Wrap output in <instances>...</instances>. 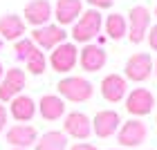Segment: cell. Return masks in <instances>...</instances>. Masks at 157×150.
I'll use <instances>...</instances> for the list:
<instances>
[{"mask_svg":"<svg viewBox=\"0 0 157 150\" xmlns=\"http://www.w3.org/2000/svg\"><path fill=\"white\" fill-rule=\"evenodd\" d=\"M7 144L11 148H18V150H27L36 144L38 139V130L34 128L32 123H13L5 134Z\"/></svg>","mask_w":157,"mask_h":150,"instance_id":"obj_12","label":"cell"},{"mask_svg":"<svg viewBox=\"0 0 157 150\" xmlns=\"http://www.w3.org/2000/svg\"><path fill=\"white\" fill-rule=\"evenodd\" d=\"M112 150H124V148H112Z\"/></svg>","mask_w":157,"mask_h":150,"instance_id":"obj_31","label":"cell"},{"mask_svg":"<svg viewBox=\"0 0 157 150\" xmlns=\"http://www.w3.org/2000/svg\"><path fill=\"white\" fill-rule=\"evenodd\" d=\"M47 65H52V69L59 72V74H70L78 65V47L70 40L61 43L59 47H54L52 52H49Z\"/></svg>","mask_w":157,"mask_h":150,"instance_id":"obj_3","label":"cell"},{"mask_svg":"<svg viewBox=\"0 0 157 150\" xmlns=\"http://www.w3.org/2000/svg\"><path fill=\"white\" fill-rule=\"evenodd\" d=\"M155 108V96L151 90L146 88H135L126 94V110L132 114L135 119L139 117H146V114H151Z\"/></svg>","mask_w":157,"mask_h":150,"instance_id":"obj_10","label":"cell"},{"mask_svg":"<svg viewBox=\"0 0 157 150\" xmlns=\"http://www.w3.org/2000/svg\"><path fill=\"white\" fill-rule=\"evenodd\" d=\"M0 49H2V38H0Z\"/></svg>","mask_w":157,"mask_h":150,"instance_id":"obj_30","label":"cell"},{"mask_svg":"<svg viewBox=\"0 0 157 150\" xmlns=\"http://www.w3.org/2000/svg\"><path fill=\"white\" fill-rule=\"evenodd\" d=\"M105 63H108V54L101 45L88 43L83 49H78V65L85 72H99L105 67Z\"/></svg>","mask_w":157,"mask_h":150,"instance_id":"obj_13","label":"cell"},{"mask_svg":"<svg viewBox=\"0 0 157 150\" xmlns=\"http://www.w3.org/2000/svg\"><path fill=\"white\" fill-rule=\"evenodd\" d=\"M32 40L34 45H36L38 49H43V52H52L54 47H59L61 43L67 40V32L63 29V27L59 25H43V27H36V29L32 32Z\"/></svg>","mask_w":157,"mask_h":150,"instance_id":"obj_7","label":"cell"},{"mask_svg":"<svg viewBox=\"0 0 157 150\" xmlns=\"http://www.w3.org/2000/svg\"><path fill=\"white\" fill-rule=\"evenodd\" d=\"M34 49H36V45H34V40H32V38H20V40L13 43V58L25 63V61L32 56Z\"/></svg>","mask_w":157,"mask_h":150,"instance_id":"obj_23","label":"cell"},{"mask_svg":"<svg viewBox=\"0 0 157 150\" xmlns=\"http://www.w3.org/2000/svg\"><path fill=\"white\" fill-rule=\"evenodd\" d=\"M25 29H27V23L23 20V16H16V13L0 16V38L2 40L16 43L20 38H25Z\"/></svg>","mask_w":157,"mask_h":150,"instance_id":"obj_19","label":"cell"},{"mask_svg":"<svg viewBox=\"0 0 157 150\" xmlns=\"http://www.w3.org/2000/svg\"><path fill=\"white\" fill-rule=\"evenodd\" d=\"M70 150H99L94 144H88V141H76V144L70 146Z\"/></svg>","mask_w":157,"mask_h":150,"instance_id":"obj_27","label":"cell"},{"mask_svg":"<svg viewBox=\"0 0 157 150\" xmlns=\"http://www.w3.org/2000/svg\"><path fill=\"white\" fill-rule=\"evenodd\" d=\"M146 40H148V45H151L153 52H157V25H153L151 29H148L146 34Z\"/></svg>","mask_w":157,"mask_h":150,"instance_id":"obj_25","label":"cell"},{"mask_svg":"<svg viewBox=\"0 0 157 150\" xmlns=\"http://www.w3.org/2000/svg\"><path fill=\"white\" fill-rule=\"evenodd\" d=\"M34 150H67V137L63 130H47L36 139Z\"/></svg>","mask_w":157,"mask_h":150,"instance_id":"obj_20","label":"cell"},{"mask_svg":"<svg viewBox=\"0 0 157 150\" xmlns=\"http://www.w3.org/2000/svg\"><path fill=\"white\" fill-rule=\"evenodd\" d=\"M128 40L139 45L141 40L146 38L148 29H151V11L146 9L144 5H135L130 11H128Z\"/></svg>","mask_w":157,"mask_h":150,"instance_id":"obj_4","label":"cell"},{"mask_svg":"<svg viewBox=\"0 0 157 150\" xmlns=\"http://www.w3.org/2000/svg\"><path fill=\"white\" fill-rule=\"evenodd\" d=\"M27 85V74L20 67H9L5 69L2 78H0V103H9L11 99L23 94Z\"/></svg>","mask_w":157,"mask_h":150,"instance_id":"obj_5","label":"cell"},{"mask_svg":"<svg viewBox=\"0 0 157 150\" xmlns=\"http://www.w3.org/2000/svg\"><path fill=\"white\" fill-rule=\"evenodd\" d=\"M153 72H155V76H157V61H153Z\"/></svg>","mask_w":157,"mask_h":150,"instance_id":"obj_28","label":"cell"},{"mask_svg":"<svg viewBox=\"0 0 157 150\" xmlns=\"http://www.w3.org/2000/svg\"><path fill=\"white\" fill-rule=\"evenodd\" d=\"M25 69L29 74H34V76H40L43 72H45L47 69V56L43 54V49H38V47L34 49L32 56L25 61Z\"/></svg>","mask_w":157,"mask_h":150,"instance_id":"obj_22","label":"cell"},{"mask_svg":"<svg viewBox=\"0 0 157 150\" xmlns=\"http://www.w3.org/2000/svg\"><path fill=\"white\" fill-rule=\"evenodd\" d=\"M155 16H157V7H155Z\"/></svg>","mask_w":157,"mask_h":150,"instance_id":"obj_32","label":"cell"},{"mask_svg":"<svg viewBox=\"0 0 157 150\" xmlns=\"http://www.w3.org/2000/svg\"><path fill=\"white\" fill-rule=\"evenodd\" d=\"M148 137V128L141 119H130L126 123L119 126L117 130V141L121 148H135V146H141Z\"/></svg>","mask_w":157,"mask_h":150,"instance_id":"obj_9","label":"cell"},{"mask_svg":"<svg viewBox=\"0 0 157 150\" xmlns=\"http://www.w3.org/2000/svg\"><path fill=\"white\" fill-rule=\"evenodd\" d=\"M7 121H9V112H7V105L0 103V132L7 128Z\"/></svg>","mask_w":157,"mask_h":150,"instance_id":"obj_26","label":"cell"},{"mask_svg":"<svg viewBox=\"0 0 157 150\" xmlns=\"http://www.w3.org/2000/svg\"><path fill=\"white\" fill-rule=\"evenodd\" d=\"M11 150H18V148H11Z\"/></svg>","mask_w":157,"mask_h":150,"instance_id":"obj_33","label":"cell"},{"mask_svg":"<svg viewBox=\"0 0 157 150\" xmlns=\"http://www.w3.org/2000/svg\"><path fill=\"white\" fill-rule=\"evenodd\" d=\"M52 18V2L49 0H29L23 9V20L27 25H32L34 29L43 27Z\"/></svg>","mask_w":157,"mask_h":150,"instance_id":"obj_14","label":"cell"},{"mask_svg":"<svg viewBox=\"0 0 157 150\" xmlns=\"http://www.w3.org/2000/svg\"><path fill=\"white\" fill-rule=\"evenodd\" d=\"M7 112H9V117H13L18 123H29L34 119V114H36V101H34L32 96H27V94H18L16 99L9 101Z\"/></svg>","mask_w":157,"mask_h":150,"instance_id":"obj_18","label":"cell"},{"mask_svg":"<svg viewBox=\"0 0 157 150\" xmlns=\"http://www.w3.org/2000/svg\"><path fill=\"white\" fill-rule=\"evenodd\" d=\"M54 18L59 27H70L76 23V18L83 13V0H56Z\"/></svg>","mask_w":157,"mask_h":150,"instance_id":"obj_15","label":"cell"},{"mask_svg":"<svg viewBox=\"0 0 157 150\" xmlns=\"http://www.w3.org/2000/svg\"><path fill=\"white\" fill-rule=\"evenodd\" d=\"M105 34L112 40H121L124 36H128V20L124 13H110L105 16Z\"/></svg>","mask_w":157,"mask_h":150,"instance_id":"obj_21","label":"cell"},{"mask_svg":"<svg viewBox=\"0 0 157 150\" xmlns=\"http://www.w3.org/2000/svg\"><path fill=\"white\" fill-rule=\"evenodd\" d=\"M151 74H153V58H151V54L137 52V54H132L130 58L126 61V67H124V78L126 81L144 83V81L151 78Z\"/></svg>","mask_w":157,"mask_h":150,"instance_id":"obj_8","label":"cell"},{"mask_svg":"<svg viewBox=\"0 0 157 150\" xmlns=\"http://www.w3.org/2000/svg\"><path fill=\"white\" fill-rule=\"evenodd\" d=\"M101 27H103L101 11L88 9V11H83L81 16L76 18V23L72 25L70 36H72L74 43H83V45H88V43H92L99 34H101Z\"/></svg>","mask_w":157,"mask_h":150,"instance_id":"obj_1","label":"cell"},{"mask_svg":"<svg viewBox=\"0 0 157 150\" xmlns=\"http://www.w3.org/2000/svg\"><path fill=\"white\" fill-rule=\"evenodd\" d=\"M2 74H5V65L0 63V78H2Z\"/></svg>","mask_w":157,"mask_h":150,"instance_id":"obj_29","label":"cell"},{"mask_svg":"<svg viewBox=\"0 0 157 150\" xmlns=\"http://www.w3.org/2000/svg\"><path fill=\"white\" fill-rule=\"evenodd\" d=\"M85 2L90 5V9L101 11V9H110V7L115 5V0H85Z\"/></svg>","mask_w":157,"mask_h":150,"instance_id":"obj_24","label":"cell"},{"mask_svg":"<svg viewBox=\"0 0 157 150\" xmlns=\"http://www.w3.org/2000/svg\"><path fill=\"white\" fill-rule=\"evenodd\" d=\"M128 94V81L121 74H108L101 81V96L108 103H119Z\"/></svg>","mask_w":157,"mask_h":150,"instance_id":"obj_16","label":"cell"},{"mask_svg":"<svg viewBox=\"0 0 157 150\" xmlns=\"http://www.w3.org/2000/svg\"><path fill=\"white\" fill-rule=\"evenodd\" d=\"M63 134L78 139V141H85L92 134V119L81 110L65 112V117H63Z\"/></svg>","mask_w":157,"mask_h":150,"instance_id":"obj_6","label":"cell"},{"mask_svg":"<svg viewBox=\"0 0 157 150\" xmlns=\"http://www.w3.org/2000/svg\"><path fill=\"white\" fill-rule=\"evenodd\" d=\"M56 90H59V96L63 101H70V103H85L94 94V85H92L88 78L72 76V74L63 76L59 81V85H56Z\"/></svg>","mask_w":157,"mask_h":150,"instance_id":"obj_2","label":"cell"},{"mask_svg":"<svg viewBox=\"0 0 157 150\" xmlns=\"http://www.w3.org/2000/svg\"><path fill=\"white\" fill-rule=\"evenodd\" d=\"M119 126H121V117L115 110H99L94 117H92V132H94L99 139L115 137Z\"/></svg>","mask_w":157,"mask_h":150,"instance_id":"obj_11","label":"cell"},{"mask_svg":"<svg viewBox=\"0 0 157 150\" xmlns=\"http://www.w3.org/2000/svg\"><path fill=\"white\" fill-rule=\"evenodd\" d=\"M36 112L45 121H59L65 117V101L59 94H43L36 101Z\"/></svg>","mask_w":157,"mask_h":150,"instance_id":"obj_17","label":"cell"}]
</instances>
